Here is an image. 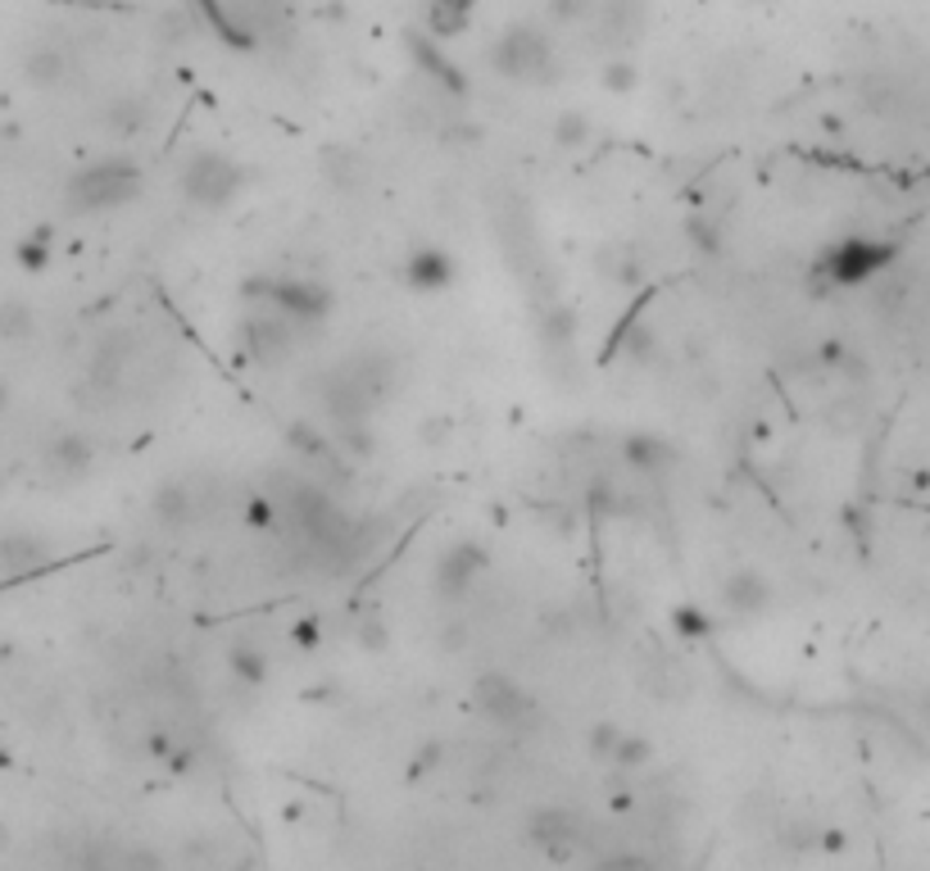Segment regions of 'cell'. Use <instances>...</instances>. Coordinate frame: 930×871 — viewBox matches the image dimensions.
<instances>
[{
  "mask_svg": "<svg viewBox=\"0 0 930 871\" xmlns=\"http://www.w3.org/2000/svg\"><path fill=\"white\" fill-rule=\"evenodd\" d=\"M250 182H254V173L237 155H228V150H192L177 168L182 200L192 209H205V214L232 209L250 192Z\"/></svg>",
  "mask_w": 930,
  "mask_h": 871,
  "instance_id": "obj_1",
  "label": "cell"
},
{
  "mask_svg": "<svg viewBox=\"0 0 930 871\" xmlns=\"http://www.w3.org/2000/svg\"><path fill=\"white\" fill-rule=\"evenodd\" d=\"M141 196V164L128 155H105L78 168L64 186V200L73 214H114Z\"/></svg>",
  "mask_w": 930,
  "mask_h": 871,
  "instance_id": "obj_2",
  "label": "cell"
},
{
  "mask_svg": "<svg viewBox=\"0 0 930 871\" xmlns=\"http://www.w3.org/2000/svg\"><path fill=\"white\" fill-rule=\"evenodd\" d=\"M472 704H477V712L486 717V722L513 727V731H527L536 722V712H540L536 695L523 686V681H513L508 672H481L472 681Z\"/></svg>",
  "mask_w": 930,
  "mask_h": 871,
  "instance_id": "obj_3",
  "label": "cell"
},
{
  "mask_svg": "<svg viewBox=\"0 0 930 871\" xmlns=\"http://www.w3.org/2000/svg\"><path fill=\"white\" fill-rule=\"evenodd\" d=\"M491 68L508 83H545L554 73V46L536 28H508L491 46Z\"/></svg>",
  "mask_w": 930,
  "mask_h": 871,
  "instance_id": "obj_4",
  "label": "cell"
},
{
  "mask_svg": "<svg viewBox=\"0 0 930 871\" xmlns=\"http://www.w3.org/2000/svg\"><path fill=\"white\" fill-rule=\"evenodd\" d=\"M269 305L295 331H318L331 318V309H337V295H331L327 282H314V277H273Z\"/></svg>",
  "mask_w": 930,
  "mask_h": 871,
  "instance_id": "obj_5",
  "label": "cell"
},
{
  "mask_svg": "<svg viewBox=\"0 0 930 871\" xmlns=\"http://www.w3.org/2000/svg\"><path fill=\"white\" fill-rule=\"evenodd\" d=\"M491 567V554L481 549L477 541H455V545H445L431 563V590L436 599L445 603H459L468 599V590L481 581V573Z\"/></svg>",
  "mask_w": 930,
  "mask_h": 871,
  "instance_id": "obj_6",
  "label": "cell"
},
{
  "mask_svg": "<svg viewBox=\"0 0 930 871\" xmlns=\"http://www.w3.org/2000/svg\"><path fill=\"white\" fill-rule=\"evenodd\" d=\"M286 445H291V449L300 454V459L318 472V481L346 486V481H350V472H354V459H350V454L337 445V436L322 432V427H318V423H309V418L286 423Z\"/></svg>",
  "mask_w": 930,
  "mask_h": 871,
  "instance_id": "obj_7",
  "label": "cell"
},
{
  "mask_svg": "<svg viewBox=\"0 0 930 871\" xmlns=\"http://www.w3.org/2000/svg\"><path fill=\"white\" fill-rule=\"evenodd\" d=\"M885 263H889V246H885V241L849 237V241L831 246L817 269H822V277L835 282V286H863V282H872V277L885 269Z\"/></svg>",
  "mask_w": 930,
  "mask_h": 871,
  "instance_id": "obj_8",
  "label": "cell"
},
{
  "mask_svg": "<svg viewBox=\"0 0 930 871\" xmlns=\"http://www.w3.org/2000/svg\"><path fill=\"white\" fill-rule=\"evenodd\" d=\"M295 336L300 331H295L273 305H264V314H250L241 323V355L259 368H277L295 350Z\"/></svg>",
  "mask_w": 930,
  "mask_h": 871,
  "instance_id": "obj_9",
  "label": "cell"
},
{
  "mask_svg": "<svg viewBox=\"0 0 930 871\" xmlns=\"http://www.w3.org/2000/svg\"><path fill=\"white\" fill-rule=\"evenodd\" d=\"M532 845H540L549 858H577L581 840H586V821L572 813V808H540L532 813Z\"/></svg>",
  "mask_w": 930,
  "mask_h": 871,
  "instance_id": "obj_10",
  "label": "cell"
},
{
  "mask_svg": "<svg viewBox=\"0 0 930 871\" xmlns=\"http://www.w3.org/2000/svg\"><path fill=\"white\" fill-rule=\"evenodd\" d=\"M718 599H722V609L731 618H763L772 609V581L758 573V567H735V573L722 577L718 586Z\"/></svg>",
  "mask_w": 930,
  "mask_h": 871,
  "instance_id": "obj_11",
  "label": "cell"
},
{
  "mask_svg": "<svg viewBox=\"0 0 930 871\" xmlns=\"http://www.w3.org/2000/svg\"><path fill=\"white\" fill-rule=\"evenodd\" d=\"M404 282H408V291H418V295H440V291H450L459 282V263H455V254L445 246H418L414 254L404 259Z\"/></svg>",
  "mask_w": 930,
  "mask_h": 871,
  "instance_id": "obj_12",
  "label": "cell"
},
{
  "mask_svg": "<svg viewBox=\"0 0 930 871\" xmlns=\"http://www.w3.org/2000/svg\"><path fill=\"white\" fill-rule=\"evenodd\" d=\"M622 459L636 472H645V477H663V472L677 468L681 449L667 436H658V432H626L622 436Z\"/></svg>",
  "mask_w": 930,
  "mask_h": 871,
  "instance_id": "obj_13",
  "label": "cell"
},
{
  "mask_svg": "<svg viewBox=\"0 0 930 871\" xmlns=\"http://www.w3.org/2000/svg\"><path fill=\"white\" fill-rule=\"evenodd\" d=\"M408 55H414V64L423 68V78H431V87H440L445 96H455V100L468 96V78H459V68L436 51V36L408 32Z\"/></svg>",
  "mask_w": 930,
  "mask_h": 871,
  "instance_id": "obj_14",
  "label": "cell"
},
{
  "mask_svg": "<svg viewBox=\"0 0 930 871\" xmlns=\"http://www.w3.org/2000/svg\"><path fill=\"white\" fill-rule=\"evenodd\" d=\"M318 173H322V182L331 186V192H359V186L368 182V160L359 155L354 145L331 141V145L318 150Z\"/></svg>",
  "mask_w": 930,
  "mask_h": 871,
  "instance_id": "obj_15",
  "label": "cell"
},
{
  "mask_svg": "<svg viewBox=\"0 0 930 871\" xmlns=\"http://www.w3.org/2000/svg\"><path fill=\"white\" fill-rule=\"evenodd\" d=\"M46 563H51V545H46L42 536H28V532L0 536V577H6V581H19V577L42 573Z\"/></svg>",
  "mask_w": 930,
  "mask_h": 871,
  "instance_id": "obj_16",
  "label": "cell"
},
{
  "mask_svg": "<svg viewBox=\"0 0 930 871\" xmlns=\"http://www.w3.org/2000/svg\"><path fill=\"white\" fill-rule=\"evenodd\" d=\"M196 490L186 486V481H177V477H168V481H160L155 486V496H151V518L164 526V532H182V526H192L196 522Z\"/></svg>",
  "mask_w": 930,
  "mask_h": 871,
  "instance_id": "obj_17",
  "label": "cell"
},
{
  "mask_svg": "<svg viewBox=\"0 0 930 871\" xmlns=\"http://www.w3.org/2000/svg\"><path fill=\"white\" fill-rule=\"evenodd\" d=\"M581 336V318L568 300H549V305L536 314V340L549 350V355H568Z\"/></svg>",
  "mask_w": 930,
  "mask_h": 871,
  "instance_id": "obj_18",
  "label": "cell"
},
{
  "mask_svg": "<svg viewBox=\"0 0 930 871\" xmlns=\"http://www.w3.org/2000/svg\"><path fill=\"white\" fill-rule=\"evenodd\" d=\"M91 459H96V449H91V440L78 436V432H59V436L46 445V468H51L55 477H64V481L87 477V472H91Z\"/></svg>",
  "mask_w": 930,
  "mask_h": 871,
  "instance_id": "obj_19",
  "label": "cell"
},
{
  "mask_svg": "<svg viewBox=\"0 0 930 871\" xmlns=\"http://www.w3.org/2000/svg\"><path fill=\"white\" fill-rule=\"evenodd\" d=\"M228 672L241 690H264L269 686V676H273V663L269 654L254 645V640H237V645L228 650Z\"/></svg>",
  "mask_w": 930,
  "mask_h": 871,
  "instance_id": "obj_20",
  "label": "cell"
},
{
  "mask_svg": "<svg viewBox=\"0 0 930 871\" xmlns=\"http://www.w3.org/2000/svg\"><path fill=\"white\" fill-rule=\"evenodd\" d=\"M64 73H68V55L59 51V46H32L28 55H23V78L32 83V87H59L64 83Z\"/></svg>",
  "mask_w": 930,
  "mask_h": 871,
  "instance_id": "obj_21",
  "label": "cell"
},
{
  "mask_svg": "<svg viewBox=\"0 0 930 871\" xmlns=\"http://www.w3.org/2000/svg\"><path fill=\"white\" fill-rule=\"evenodd\" d=\"M472 6L477 0H427V32L431 36H459L472 19Z\"/></svg>",
  "mask_w": 930,
  "mask_h": 871,
  "instance_id": "obj_22",
  "label": "cell"
},
{
  "mask_svg": "<svg viewBox=\"0 0 930 871\" xmlns=\"http://www.w3.org/2000/svg\"><path fill=\"white\" fill-rule=\"evenodd\" d=\"M645 763H654V740H649V736H636V731H622V740H617V749H613L609 767H617V772H641Z\"/></svg>",
  "mask_w": 930,
  "mask_h": 871,
  "instance_id": "obj_23",
  "label": "cell"
},
{
  "mask_svg": "<svg viewBox=\"0 0 930 871\" xmlns=\"http://www.w3.org/2000/svg\"><path fill=\"white\" fill-rule=\"evenodd\" d=\"M590 137H594V123L586 119L581 109H564V113L554 119V145H558V150H586Z\"/></svg>",
  "mask_w": 930,
  "mask_h": 871,
  "instance_id": "obj_24",
  "label": "cell"
},
{
  "mask_svg": "<svg viewBox=\"0 0 930 871\" xmlns=\"http://www.w3.org/2000/svg\"><path fill=\"white\" fill-rule=\"evenodd\" d=\"M36 331V314L23 305V300H0V340H28Z\"/></svg>",
  "mask_w": 930,
  "mask_h": 871,
  "instance_id": "obj_25",
  "label": "cell"
},
{
  "mask_svg": "<svg viewBox=\"0 0 930 871\" xmlns=\"http://www.w3.org/2000/svg\"><path fill=\"white\" fill-rule=\"evenodd\" d=\"M145 119H151V113H145V105L141 100H119V105H109L105 109V128L114 132V137H136L141 128H145Z\"/></svg>",
  "mask_w": 930,
  "mask_h": 871,
  "instance_id": "obj_26",
  "label": "cell"
},
{
  "mask_svg": "<svg viewBox=\"0 0 930 871\" xmlns=\"http://www.w3.org/2000/svg\"><path fill=\"white\" fill-rule=\"evenodd\" d=\"M354 640H359L363 654H386L391 650V627L378 613H359L354 618Z\"/></svg>",
  "mask_w": 930,
  "mask_h": 871,
  "instance_id": "obj_27",
  "label": "cell"
},
{
  "mask_svg": "<svg viewBox=\"0 0 930 871\" xmlns=\"http://www.w3.org/2000/svg\"><path fill=\"white\" fill-rule=\"evenodd\" d=\"M686 241L694 246V254H722V227L713 222V218H703V214H694V218H686Z\"/></svg>",
  "mask_w": 930,
  "mask_h": 871,
  "instance_id": "obj_28",
  "label": "cell"
},
{
  "mask_svg": "<svg viewBox=\"0 0 930 871\" xmlns=\"http://www.w3.org/2000/svg\"><path fill=\"white\" fill-rule=\"evenodd\" d=\"M609 254H613V250H609ZM604 273H609L617 286H641V282H645V263H641L636 254L617 250L613 259H604Z\"/></svg>",
  "mask_w": 930,
  "mask_h": 871,
  "instance_id": "obj_29",
  "label": "cell"
},
{
  "mask_svg": "<svg viewBox=\"0 0 930 871\" xmlns=\"http://www.w3.org/2000/svg\"><path fill=\"white\" fill-rule=\"evenodd\" d=\"M617 740H622V727H617V722H594L590 736H586L590 759H594V763H609L613 749H617Z\"/></svg>",
  "mask_w": 930,
  "mask_h": 871,
  "instance_id": "obj_30",
  "label": "cell"
},
{
  "mask_svg": "<svg viewBox=\"0 0 930 871\" xmlns=\"http://www.w3.org/2000/svg\"><path fill=\"white\" fill-rule=\"evenodd\" d=\"M622 359H626V363H649V359H654V331H649V327H626Z\"/></svg>",
  "mask_w": 930,
  "mask_h": 871,
  "instance_id": "obj_31",
  "label": "cell"
},
{
  "mask_svg": "<svg viewBox=\"0 0 930 871\" xmlns=\"http://www.w3.org/2000/svg\"><path fill=\"white\" fill-rule=\"evenodd\" d=\"M604 87L609 91H636L641 87V73H636V64H626V59H613V64H604Z\"/></svg>",
  "mask_w": 930,
  "mask_h": 871,
  "instance_id": "obj_32",
  "label": "cell"
},
{
  "mask_svg": "<svg viewBox=\"0 0 930 871\" xmlns=\"http://www.w3.org/2000/svg\"><path fill=\"white\" fill-rule=\"evenodd\" d=\"M672 627L681 631V635H690V640H703V635H713V618L703 613V609H677V618H672Z\"/></svg>",
  "mask_w": 930,
  "mask_h": 871,
  "instance_id": "obj_33",
  "label": "cell"
},
{
  "mask_svg": "<svg viewBox=\"0 0 930 871\" xmlns=\"http://www.w3.org/2000/svg\"><path fill=\"white\" fill-rule=\"evenodd\" d=\"M277 522H282V509H277L273 500L254 496V500L245 504V526H254V532H269V526H277Z\"/></svg>",
  "mask_w": 930,
  "mask_h": 871,
  "instance_id": "obj_34",
  "label": "cell"
},
{
  "mask_svg": "<svg viewBox=\"0 0 930 871\" xmlns=\"http://www.w3.org/2000/svg\"><path fill=\"white\" fill-rule=\"evenodd\" d=\"M19 263H23V269H32V273H36V269H46V263H51V246H46V232L36 237V241H23V246H19Z\"/></svg>",
  "mask_w": 930,
  "mask_h": 871,
  "instance_id": "obj_35",
  "label": "cell"
},
{
  "mask_svg": "<svg viewBox=\"0 0 930 871\" xmlns=\"http://www.w3.org/2000/svg\"><path fill=\"white\" fill-rule=\"evenodd\" d=\"M436 763H440V744H423V749H418V759H414V776L431 772Z\"/></svg>",
  "mask_w": 930,
  "mask_h": 871,
  "instance_id": "obj_36",
  "label": "cell"
},
{
  "mask_svg": "<svg viewBox=\"0 0 930 871\" xmlns=\"http://www.w3.org/2000/svg\"><path fill=\"white\" fill-rule=\"evenodd\" d=\"M295 640H300V645H314V640H318V622H300V627H295Z\"/></svg>",
  "mask_w": 930,
  "mask_h": 871,
  "instance_id": "obj_37",
  "label": "cell"
},
{
  "mask_svg": "<svg viewBox=\"0 0 930 871\" xmlns=\"http://www.w3.org/2000/svg\"><path fill=\"white\" fill-rule=\"evenodd\" d=\"M10 400H14V391H10V382H6V377H0V413L10 409Z\"/></svg>",
  "mask_w": 930,
  "mask_h": 871,
  "instance_id": "obj_38",
  "label": "cell"
}]
</instances>
